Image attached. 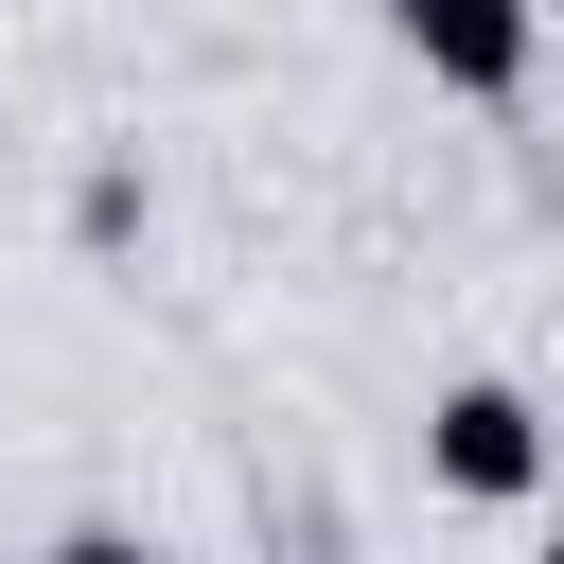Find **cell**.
I'll return each instance as SVG.
<instances>
[{
	"label": "cell",
	"instance_id": "1",
	"mask_svg": "<svg viewBox=\"0 0 564 564\" xmlns=\"http://www.w3.org/2000/svg\"><path fill=\"white\" fill-rule=\"evenodd\" d=\"M423 476H441V494H476V511L546 494V405H529V388H494V370H476V388H441V405H423Z\"/></svg>",
	"mask_w": 564,
	"mask_h": 564
},
{
	"label": "cell",
	"instance_id": "2",
	"mask_svg": "<svg viewBox=\"0 0 564 564\" xmlns=\"http://www.w3.org/2000/svg\"><path fill=\"white\" fill-rule=\"evenodd\" d=\"M388 35H405L441 88L494 106V88H529V35H546V18H529V0H388Z\"/></svg>",
	"mask_w": 564,
	"mask_h": 564
},
{
	"label": "cell",
	"instance_id": "3",
	"mask_svg": "<svg viewBox=\"0 0 564 564\" xmlns=\"http://www.w3.org/2000/svg\"><path fill=\"white\" fill-rule=\"evenodd\" d=\"M53 564H159V546H123V529H70V546H53Z\"/></svg>",
	"mask_w": 564,
	"mask_h": 564
},
{
	"label": "cell",
	"instance_id": "4",
	"mask_svg": "<svg viewBox=\"0 0 564 564\" xmlns=\"http://www.w3.org/2000/svg\"><path fill=\"white\" fill-rule=\"evenodd\" d=\"M546 564H564V529H546Z\"/></svg>",
	"mask_w": 564,
	"mask_h": 564
},
{
	"label": "cell",
	"instance_id": "5",
	"mask_svg": "<svg viewBox=\"0 0 564 564\" xmlns=\"http://www.w3.org/2000/svg\"><path fill=\"white\" fill-rule=\"evenodd\" d=\"M529 18H546V0H529Z\"/></svg>",
	"mask_w": 564,
	"mask_h": 564
}]
</instances>
